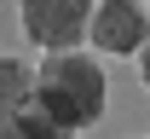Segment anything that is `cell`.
<instances>
[{
	"instance_id": "6da1fadb",
	"label": "cell",
	"mask_w": 150,
	"mask_h": 139,
	"mask_svg": "<svg viewBox=\"0 0 150 139\" xmlns=\"http://www.w3.org/2000/svg\"><path fill=\"white\" fill-rule=\"evenodd\" d=\"M35 104L58 122V133L69 139L104 116V70L87 52H52L35 76Z\"/></svg>"
},
{
	"instance_id": "7a4b0ae2",
	"label": "cell",
	"mask_w": 150,
	"mask_h": 139,
	"mask_svg": "<svg viewBox=\"0 0 150 139\" xmlns=\"http://www.w3.org/2000/svg\"><path fill=\"white\" fill-rule=\"evenodd\" d=\"M93 29V0H23V35L46 52H75Z\"/></svg>"
},
{
	"instance_id": "3957f363",
	"label": "cell",
	"mask_w": 150,
	"mask_h": 139,
	"mask_svg": "<svg viewBox=\"0 0 150 139\" xmlns=\"http://www.w3.org/2000/svg\"><path fill=\"white\" fill-rule=\"evenodd\" d=\"M150 41V12L139 6V0H104L93 12V46H104V52H139Z\"/></svg>"
},
{
	"instance_id": "277c9868",
	"label": "cell",
	"mask_w": 150,
	"mask_h": 139,
	"mask_svg": "<svg viewBox=\"0 0 150 139\" xmlns=\"http://www.w3.org/2000/svg\"><path fill=\"white\" fill-rule=\"evenodd\" d=\"M35 93V70L23 58H0V122H12Z\"/></svg>"
},
{
	"instance_id": "5b68a950",
	"label": "cell",
	"mask_w": 150,
	"mask_h": 139,
	"mask_svg": "<svg viewBox=\"0 0 150 139\" xmlns=\"http://www.w3.org/2000/svg\"><path fill=\"white\" fill-rule=\"evenodd\" d=\"M0 139H35V133H23L18 122H0Z\"/></svg>"
},
{
	"instance_id": "8992f818",
	"label": "cell",
	"mask_w": 150,
	"mask_h": 139,
	"mask_svg": "<svg viewBox=\"0 0 150 139\" xmlns=\"http://www.w3.org/2000/svg\"><path fill=\"white\" fill-rule=\"evenodd\" d=\"M139 76H144V87H150V41L139 46Z\"/></svg>"
}]
</instances>
